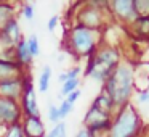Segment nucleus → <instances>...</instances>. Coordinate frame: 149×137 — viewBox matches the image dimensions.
Returning <instances> with one entry per match:
<instances>
[{
	"label": "nucleus",
	"instance_id": "obj_1",
	"mask_svg": "<svg viewBox=\"0 0 149 137\" xmlns=\"http://www.w3.org/2000/svg\"><path fill=\"white\" fill-rule=\"evenodd\" d=\"M135 85V73L133 68L127 63H119L117 68L111 73V76L104 82V90L107 97L112 100L114 108H120L128 103Z\"/></svg>",
	"mask_w": 149,
	"mask_h": 137
},
{
	"label": "nucleus",
	"instance_id": "obj_2",
	"mask_svg": "<svg viewBox=\"0 0 149 137\" xmlns=\"http://www.w3.org/2000/svg\"><path fill=\"white\" fill-rule=\"evenodd\" d=\"M120 63V56L117 49L114 47H104L100 49L91 58H88V65L85 68V74L90 76L93 81L104 84L111 73L117 68Z\"/></svg>",
	"mask_w": 149,
	"mask_h": 137
},
{
	"label": "nucleus",
	"instance_id": "obj_3",
	"mask_svg": "<svg viewBox=\"0 0 149 137\" xmlns=\"http://www.w3.org/2000/svg\"><path fill=\"white\" fill-rule=\"evenodd\" d=\"M98 29H88L85 26L75 24L68 34V50L77 56L91 58L98 52Z\"/></svg>",
	"mask_w": 149,
	"mask_h": 137
},
{
	"label": "nucleus",
	"instance_id": "obj_4",
	"mask_svg": "<svg viewBox=\"0 0 149 137\" xmlns=\"http://www.w3.org/2000/svg\"><path fill=\"white\" fill-rule=\"evenodd\" d=\"M139 114L132 103L119 108L117 116L111 121L107 137H135L139 132Z\"/></svg>",
	"mask_w": 149,
	"mask_h": 137
},
{
	"label": "nucleus",
	"instance_id": "obj_5",
	"mask_svg": "<svg viewBox=\"0 0 149 137\" xmlns=\"http://www.w3.org/2000/svg\"><path fill=\"white\" fill-rule=\"evenodd\" d=\"M21 107L16 100L0 97V124L2 126H11V124L21 123Z\"/></svg>",
	"mask_w": 149,
	"mask_h": 137
},
{
	"label": "nucleus",
	"instance_id": "obj_6",
	"mask_svg": "<svg viewBox=\"0 0 149 137\" xmlns=\"http://www.w3.org/2000/svg\"><path fill=\"white\" fill-rule=\"evenodd\" d=\"M21 111L26 113V116H37L39 114V105L36 98V90L34 84L29 76H24L23 79V92H21Z\"/></svg>",
	"mask_w": 149,
	"mask_h": 137
},
{
	"label": "nucleus",
	"instance_id": "obj_7",
	"mask_svg": "<svg viewBox=\"0 0 149 137\" xmlns=\"http://www.w3.org/2000/svg\"><path fill=\"white\" fill-rule=\"evenodd\" d=\"M109 8L114 16L123 23H133L138 18L133 8V0H112L109 2Z\"/></svg>",
	"mask_w": 149,
	"mask_h": 137
},
{
	"label": "nucleus",
	"instance_id": "obj_8",
	"mask_svg": "<svg viewBox=\"0 0 149 137\" xmlns=\"http://www.w3.org/2000/svg\"><path fill=\"white\" fill-rule=\"evenodd\" d=\"M77 21H79L80 26H85V28H88V29H98L100 31V28L103 26V15H101V11L98 10V8H95L93 5L90 4V7L82 10L80 13H79Z\"/></svg>",
	"mask_w": 149,
	"mask_h": 137
},
{
	"label": "nucleus",
	"instance_id": "obj_9",
	"mask_svg": "<svg viewBox=\"0 0 149 137\" xmlns=\"http://www.w3.org/2000/svg\"><path fill=\"white\" fill-rule=\"evenodd\" d=\"M21 127H23L24 137H45V124L40 119V116H24L21 119Z\"/></svg>",
	"mask_w": 149,
	"mask_h": 137
},
{
	"label": "nucleus",
	"instance_id": "obj_10",
	"mask_svg": "<svg viewBox=\"0 0 149 137\" xmlns=\"http://www.w3.org/2000/svg\"><path fill=\"white\" fill-rule=\"evenodd\" d=\"M24 76V68L13 60L0 58V82Z\"/></svg>",
	"mask_w": 149,
	"mask_h": 137
},
{
	"label": "nucleus",
	"instance_id": "obj_11",
	"mask_svg": "<svg viewBox=\"0 0 149 137\" xmlns=\"http://www.w3.org/2000/svg\"><path fill=\"white\" fill-rule=\"evenodd\" d=\"M23 79L24 76L0 82V97L11 98V100L18 102L21 98V92H23Z\"/></svg>",
	"mask_w": 149,
	"mask_h": 137
},
{
	"label": "nucleus",
	"instance_id": "obj_12",
	"mask_svg": "<svg viewBox=\"0 0 149 137\" xmlns=\"http://www.w3.org/2000/svg\"><path fill=\"white\" fill-rule=\"evenodd\" d=\"M15 56H16V63H19L23 68L32 63L34 56L31 55V52H29V47H27L26 39H21L19 42L16 44V47H15Z\"/></svg>",
	"mask_w": 149,
	"mask_h": 137
},
{
	"label": "nucleus",
	"instance_id": "obj_13",
	"mask_svg": "<svg viewBox=\"0 0 149 137\" xmlns=\"http://www.w3.org/2000/svg\"><path fill=\"white\" fill-rule=\"evenodd\" d=\"M93 107H96L98 110L104 111V113H107V114H111V111L114 110V103H112V100L107 97L106 92H101V94L98 95L96 98H95Z\"/></svg>",
	"mask_w": 149,
	"mask_h": 137
},
{
	"label": "nucleus",
	"instance_id": "obj_14",
	"mask_svg": "<svg viewBox=\"0 0 149 137\" xmlns=\"http://www.w3.org/2000/svg\"><path fill=\"white\" fill-rule=\"evenodd\" d=\"M50 82H52V68L48 65H45L39 74V92L45 94L50 87Z\"/></svg>",
	"mask_w": 149,
	"mask_h": 137
},
{
	"label": "nucleus",
	"instance_id": "obj_15",
	"mask_svg": "<svg viewBox=\"0 0 149 137\" xmlns=\"http://www.w3.org/2000/svg\"><path fill=\"white\" fill-rule=\"evenodd\" d=\"M13 11H15L13 7H10V5H7V4H0V29L10 21L11 18H15Z\"/></svg>",
	"mask_w": 149,
	"mask_h": 137
},
{
	"label": "nucleus",
	"instance_id": "obj_16",
	"mask_svg": "<svg viewBox=\"0 0 149 137\" xmlns=\"http://www.w3.org/2000/svg\"><path fill=\"white\" fill-rule=\"evenodd\" d=\"M136 16H149V0H133Z\"/></svg>",
	"mask_w": 149,
	"mask_h": 137
},
{
	"label": "nucleus",
	"instance_id": "obj_17",
	"mask_svg": "<svg viewBox=\"0 0 149 137\" xmlns=\"http://www.w3.org/2000/svg\"><path fill=\"white\" fill-rule=\"evenodd\" d=\"M133 23L136 24V29L141 36H149V16H138Z\"/></svg>",
	"mask_w": 149,
	"mask_h": 137
},
{
	"label": "nucleus",
	"instance_id": "obj_18",
	"mask_svg": "<svg viewBox=\"0 0 149 137\" xmlns=\"http://www.w3.org/2000/svg\"><path fill=\"white\" fill-rule=\"evenodd\" d=\"M79 84H80L79 78L77 79H69V81H66L64 84H63V87H61V95H63V97H68L69 94H72L74 90H77Z\"/></svg>",
	"mask_w": 149,
	"mask_h": 137
},
{
	"label": "nucleus",
	"instance_id": "obj_19",
	"mask_svg": "<svg viewBox=\"0 0 149 137\" xmlns=\"http://www.w3.org/2000/svg\"><path fill=\"white\" fill-rule=\"evenodd\" d=\"M27 42V47H29V52L32 56H39L40 55V44H39V39H37L36 34H32V36H29L26 39Z\"/></svg>",
	"mask_w": 149,
	"mask_h": 137
},
{
	"label": "nucleus",
	"instance_id": "obj_20",
	"mask_svg": "<svg viewBox=\"0 0 149 137\" xmlns=\"http://www.w3.org/2000/svg\"><path fill=\"white\" fill-rule=\"evenodd\" d=\"M66 129H68V124L64 121H61V123L55 124V127L45 137H66Z\"/></svg>",
	"mask_w": 149,
	"mask_h": 137
},
{
	"label": "nucleus",
	"instance_id": "obj_21",
	"mask_svg": "<svg viewBox=\"0 0 149 137\" xmlns=\"http://www.w3.org/2000/svg\"><path fill=\"white\" fill-rule=\"evenodd\" d=\"M5 137H24L23 127H21V123L11 124V126L7 127V132H5Z\"/></svg>",
	"mask_w": 149,
	"mask_h": 137
},
{
	"label": "nucleus",
	"instance_id": "obj_22",
	"mask_svg": "<svg viewBox=\"0 0 149 137\" xmlns=\"http://www.w3.org/2000/svg\"><path fill=\"white\" fill-rule=\"evenodd\" d=\"M48 119L52 121V123L58 124L61 123V116H59V110L56 105H50L48 107Z\"/></svg>",
	"mask_w": 149,
	"mask_h": 137
},
{
	"label": "nucleus",
	"instance_id": "obj_23",
	"mask_svg": "<svg viewBox=\"0 0 149 137\" xmlns=\"http://www.w3.org/2000/svg\"><path fill=\"white\" fill-rule=\"evenodd\" d=\"M72 108H74V105H72V103H69V102L64 98V102H63V103L58 107V110H59V116H61V119H64V118L68 116L69 113H71V111H72Z\"/></svg>",
	"mask_w": 149,
	"mask_h": 137
},
{
	"label": "nucleus",
	"instance_id": "obj_24",
	"mask_svg": "<svg viewBox=\"0 0 149 137\" xmlns=\"http://www.w3.org/2000/svg\"><path fill=\"white\" fill-rule=\"evenodd\" d=\"M21 13H23V16L26 18L27 21H32V20H34V7H32L31 4L23 5V10H21Z\"/></svg>",
	"mask_w": 149,
	"mask_h": 137
},
{
	"label": "nucleus",
	"instance_id": "obj_25",
	"mask_svg": "<svg viewBox=\"0 0 149 137\" xmlns=\"http://www.w3.org/2000/svg\"><path fill=\"white\" fill-rule=\"evenodd\" d=\"M58 23H59V16H58V15H53V16L48 20V24H47V28H48V31H50V32H53V31L56 29Z\"/></svg>",
	"mask_w": 149,
	"mask_h": 137
},
{
	"label": "nucleus",
	"instance_id": "obj_26",
	"mask_svg": "<svg viewBox=\"0 0 149 137\" xmlns=\"http://www.w3.org/2000/svg\"><path fill=\"white\" fill-rule=\"evenodd\" d=\"M80 95H82V90H80V89H77V90H74L72 94H69L68 97H66V100H68L69 103H72V105H74L75 102H77L79 98H80Z\"/></svg>",
	"mask_w": 149,
	"mask_h": 137
},
{
	"label": "nucleus",
	"instance_id": "obj_27",
	"mask_svg": "<svg viewBox=\"0 0 149 137\" xmlns=\"http://www.w3.org/2000/svg\"><path fill=\"white\" fill-rule=\"evenodd\" d=\"M80 66H74L72 69H69V71H66V74H68V81L69 79H77L79 74H80Z\"/></svg>",
	"mask_w": 149,
	"mask_h": 137
},
{
	"label": "nucleus",
	"instance_id": "obj_28",
	"mask_svg": "<svg viewBox=\"0 0 149 137\" xmlns=\"http://www.w3.org/2000/svg\"><path fill=\"white\" fill-rule=\"evenodd\" d=\"M138 102L139 103H146V102H149V90H143L138 94Z\"/></svg>",
	"mask_w": 149,
	"mask_h": 137
},
{
	"label": "nucleus",
	"instance_id": "obj_29",
	"mask_svg": "<svg viewBox=\"0 0 149 137\" xmlns=\"http://www.w3.org/2000/svg\"><path fill=\"white\" fill-rule=\"evenodd\" d=\"M74 137H93V136H91V134H90V132H88V131L84 127V129H80V131H79V132L75 134Z\"/></svg>",
	"mask_w": 149,
	"mask_h": 137
},
{
	"label": "nucleus",
	"instance_id": "obj_30",
	"mask_svg": "<svg viewBox=\"0 0 149 137\" xmlns=\"http://www.w3.org/2000/svg\"><path fill=\"white\" fill-rule=\"evenodd\" d=\"M58 81L61 82V84H64V82L68 81V74H66V73H61V74H59V78H58Z\"/></svg>",
	"mask_w": 149,
	"mask_h": 137
},
{
	"label": "nucleus",
	"instance_id": "obj_31",
	"mask_svg": "<svg viewBox=\"0 0 149 137\" xmlns=\"http://www.w3.org/2000/svg\"><path fill=\"white\" fill-rule=\"evenodd\" d=\"M66 137H68V136H66Z\"/></svg>",
	"mask_w": 149,
	"mask_h": 137
}]
</instances>
